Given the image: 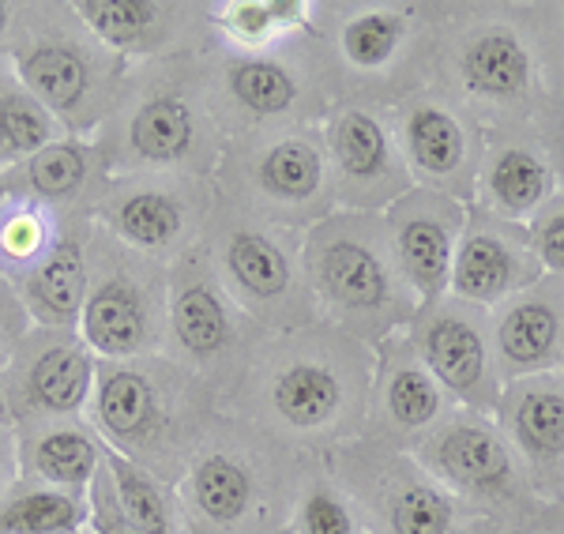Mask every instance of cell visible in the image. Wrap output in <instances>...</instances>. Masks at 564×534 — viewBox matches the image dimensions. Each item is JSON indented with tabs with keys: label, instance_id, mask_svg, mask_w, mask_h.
Here are the masks:
<instances>
[{
	"label": "cell",
	"instance_id": "6da1fadb",
	"mask_svg": "<svg viewBox=\"0 0 564 534\" xmlns=\"http://www.w3.org/2000/svg\"><path fill=\"white\" fill-rule=\"evenodd\" d=\"M305 268L327 309L347 324L395 328L411 316V286L399 275L388 233L372 215L324 219L305 241Z\"/></svg>",
	"mask_w": 564,
	"mask_h": 534
},
{
	"label": "cell",
	"instance_id": "7a4b0ae2",
	"mask_svg": "<svg viewBox=\"0 0 564 534\" xmlns=\"http://www.w3.org/2000/svg\"><path fill=\"white\" fill-rule=\"evenodd\" d=\"M463 211L444 193H406L388 207V246L403 283L422 305L441 302L452 279V260L463 233Z\"/></svg>",
	"mask_w": 564,
	"mask_h": 534
},
{
	"label": "cell",
	"instance_id": "3957f363",
	"mask_svg": "<svg viewBox=\"0 0 564 534\" xmlns=\"http://www.w3.org/2000/svg\"><path fill=\"white\" fill-rule=\"evenodd\" d=\"M542 275L531 233L520 222H505L489 211H467L452 260V294L470 305H497L523 294Z\"/></svg>",
	"mask_w": 564,
	"mask_h": 534
},
{
	"label": "cell",
	"instance_id": "277c9868",
	"mask_svg": "<svg viewBox=\"0 0 564 534\" xmlns=\"http://www.w3.org/2000/svg\"><path fill=\"white\" fill-rule=\"evenodd\" d=\"M417 361L430 369L441 392L456 395L470 411L494 414L500 406L494 350L475 313L463 305H430L417 316Z\"/></svg>",
	"mask_w": 564,
	"mask_h": 534
},
{
	"label": "cell",
	"instance_id": "5b68a950",
	"mask_svg": "<svg viewBox=\"0 0 564 534\" xmlns=\"http://www.w3.org/2000/svg\"><path fill=\"white\" fill-rule=\"evenodd\" d=\"M327 151L335 162L332 193L343 204L372 211V207H391L411 188L395 140L369 110H343L335 117L327 129Z\"/></svg>",
	"mask_w": 564,
	"mask_h": 534
},
{
	"label": "cell",
	"instance_id": "8992f818",
	"mask_svg": "<svg viewBox=\"0 0 564 534\" xmlns=\"http://www.w3.org/2000/svg\"><path fill=\"white\" fill-rule=\"evenodd\" d=\"M497 369L505 380L550 373L564 361V290L534 283L505 305L497 320Z\"/></svg>",
	"mask_w": 564,
	"mask_h": 534
},
{
	"label": "cell",
	"instance_id": "52a82bcc",
	"mask_svg": "<svg viewBox=\"0 0 564 534\" xmlns=\"http://www.w3.org/2000/svg\"><path fill=\"white\" fill-rule=\"evenodd\" d=\"M79 335H84V347L90 355L106 361H124L148 350L159 335L148 286L132 275H121V271L102 279L95 290H87Z\"/></svg>",
	"mask_w": 564,
	"mask_h": 534
},
{
	"label": "cell",
	"instance_id": "ba28073f",
	"mask_svg": "<svg viewBox=\"0 0 564 534\" xmlns=\"http://www.w3.org/2000/svg\"><path fill=\"white\" fill-rule=\"evenodd\" d=\"M12 65L20 72V84L45 106V113L68 124L87 121V106L98 95V72L84 45L68 39H34L12 53Z\"/></svg>",
	"mask_w": 564,
	"mask_h": 534
},
{
	"label": "cell",
	"instance_id": "9c48e42d",
	"mask_svg": "<svg viewBox=\"0 0 564 534\" xmlns=\"http://www.w3.org/2000/svg\"><path fill=\"white\" fill-rule=\"evenodd\" d=\"M223 271L234 294L260 316H275L294 302L297 271L290 252L279 246L271 233L257 226H238L230 230L223 246Z\"/></svg>",
	"mask_w": 564,
	"mask_h": 534
},
{
	"label": "cell",
	"instance_id": "30bf717a",
	"mask_svg": "<svg viewBox=\"0 0 564 534\" xmlns=\"http://www.w3.org/2000/svg\"><path fill=\"white\" fill-rule=\"evenodd\" d=\"M430 459L436 475L463 493L505 497L516 490L512 451L486 422H456L441 429V437L430 448Z\"/></svg>",
	"mask_w": 564,
	"mask_h": 534
},
{
	"label": "cell",
	"instance_id": "8fae6325",
	"mask_svg": "<svg viewBox=\"0 0 564 534\" xmlns=\"http://www.w3.org/2000/svg\"><path fill=\"white\" fill-rule=\"evenodd\" d=\"M403 151L414 177H422L433 193H463L470 174V140L448 106H411L403 117Z\"/></svg>",
	"mask_w": 564,
	"mask_h": 534
},
{
	"label": "cell",
	"instance_id": "7c38bea8",
	"mask_svg": "<svg viewBox=\"0 0 564 534\" xmlns=\"http://www.w3.org/2000/svg\"><path fill=\"white\" fill-rule=\"evenodd\" d=\"M257 193L279 211H313L332 196V174H327V159L321 140L308 132L282 135L257 159Z\"/></svg>",
	"mask_w": 564,
	"mask_h": 534
},
{
	"label": "cell",
	"instance_id": "4fadbf2b",
	"mask_svg": "<svg viewBox=\"0 0 564 534\" xmlns=\"http://www.w3.org/2000/svg\"><path fill=\"white\" fill-rule=\"evenodd\" d=\"M531 53L508 26H489L475 34L459 53V79L470 95L489 102H516L531 87Z\"/></svg>",
	"mask_w": 564,
	"mask_h": 534
},
{
	"label": "cell",
	"instance_id": "5bb4252c",
	"mask_svg": "<svg viewBox=\"0 0 564 534\" xmlns=\"http://www.w3.org/2000/svg\"><path fill=\"white\" fill-rule=\"evenodd\" d=\"M95 418L113 448H132L148 440L159 425V395L143 373L117 361H98L95 373Z\"/></svg>",
	"mask_w": 564,
	"mask_h": 534
},
{
	"label": "cell",
	"instance_id": "9a60e30c",
	"mask_svg": "<svg viewBox=\"0 0 564 534\" xmlns=\"http://www.w3.org/2000/svg\"><path fill=\"white\" fill-rule=\"evenodd\" d=\"M87 252L76 238L57 241L45 257L34 264V271L26 275L23 294H26V309L39 316L42 324L53 328H72L79 324L87 302Z\"/></svg>",
	"mask_w": 564,
	"mask_h": 534
},
{
	"label": "cell",
	"instance_id": "2e32d148",
	"mask_svg": "<svg viewBox=\"0 0 564 534\" xmlns=\"http://www.w3.org/2000/svg\"><path fill=\"white\" fill-rule=\"evenodd\" d=\"M481 196L489 215L505 222H523L553 200V170L531 148H500L486 162Z\"/></svg>",
	"mask_w": 564,
	"mask_h": 534
},
{
	"label": "cell",
	"instance_id": "e0dca14e",
	"mask_svg": "<svg viewBox=\"0 0 564 534\" xmlns=\"http://www.w3.org/2000/svg\"><path fill=\"white\" fill-rule=\"evenodd\" d=\"M95 373H98V361L84 342L76 339L50 342L26 366L23 392L45 414H76L90 400Z\"/></svg>",
	"mask_w": 564,
	"mask_h": 534
},
{
	"label": "cell",
	"instance_id": "ac0fdd59",
	"mask_svg": "<svg viewBox=\"0 0 564 534\" xmlns=\"http://www.w3.org/2000/svg\"><path fill=\"white\" fill-rule=\"evenodd\" d=\"M106 222L113 226L117 238H124L135 249L166 252L185 238L188 211L185 200L170 188L140 185L129 193H117L106 207Z\"/></svg>",
	"mask_w": 564,
	"mask_h": 534
},
{
	"label": "cell",
	"instance_id": "d6986e66",
	"mask_svg": "<svg viewBox=\"0 0 564 534\" xmlns=\"http://www.w3.org/2000/svg\"><path fill=\"white\" fill-rule=\"evenodd\" d=\"M199 143L196 113L185 98L177 95H154L129 121V148L140 162L154 166H174L185 162Z\"/></svg>",
	"mask_w": 564,
	"mask_h": 534
},
{
	"label": "cell",
	"instance_id": "ffe728a7",
	"mask_svg": "<svg viewBox=\"0 0 564 534\" xmlns=\"http://www.w3.org/2000/svg\"><path fill=\"white\" fill-rule=\"evenodd\" d=\"M508 433L516 448L534 467H550L564 459V392L557 384L531 380L512 395L508 406Z\"/></svg>",
	"mask_w": 564,
	"mask_h": 534
},
{
	"label": "cell",
	"instance_id": "44dd1931",
	"mask_svg": "<svg viewBox=\"0 0 564 534\" xmlns=\"http://www.w3.org/2000/svg\"><path fill=\"white\" fill-rule=\"evenodd\" d=\"M271 406L294 429H321L339 414L343 384L321 361H294L271 384Z\"/></svg>",
	"mask_w": 564,
	"mask_h": 534
},
{
	"label": "cell",
	"instance_id": "7402d4cb",
	"mask_svg": "<svg viewBox=\"0 0 564 534\" xmlns=\"http://www.w3.org/2000/svg\"><path fill=\"white\" fill-rule=\"evenodd\" d=\"M170 324H174L177 342L193 358H212L230 342V309H226L223 294L204 283V279H188L174 290L170 302Z\"/></svg>",
	"mask_w": 564,
	"mask_h": 534
},
{
	"label": "cell",
	"instance_id": "603a6c76",
	"mask_svg": "<svg viewBox=\"0 0 564 534\" xmlns=\"http://www.w3.org/2000/svg\"><path fill=\"white\" fill-rule=\"evenodd\" d=\"M72 12L98 42H106L117 53L148 50L154 34L162 31V23H166L162 20L166 8L154 4V0H76Z\"/></svg>",
	"mask_w": 564,
	"mask_h": 534
},
{
	"label": "cell",
	"instance_id": "cb8c5ba5",
	"mask_svg": "<svg viewBox=\"0 0 564 534\" xmlns=\"http://www.w3.org/2000/svg\"><path fill=\"white\" fill-rule=\"evenodd\" d=\"M90 509L68 490H26L0 504V534H84Z\"/></svg>",
	"mask_w": 564,
	"mask_h": 534
},
{
	"label": "cell",
	"instance_id": "d4e9b609",
	"mask_svg": "<svg viewBox=\"0 0 564 534\" xmlns=\"http://www.w3.org/2000/svg\"><path fill=\"white\" fill-rule=\"evenodd\" d=\"M226 87L234 102L252 117H279L297 102V79L271 57H238L226 68Z\"/></svg>",
	"mask_w": 564,
	"mask_h": 534
},
{
	"label": "cell",
	"instance_id": "484cf974",
	"mask_svg": "<svg viewBox=\"0 0 564 534\" xmlns=\"http://www.w3.org/2000/svg\"><path fill=\"white\" fill-rule=\"evenodd\" d=\"M106 475L113 482L117 504L129 515V523L140 534H174V515H170L166 493L159 490L151 475H143V467H135L124 451L102 448Z\"/></svg>",
	"mask_w": 564,
	"mask_h": 534
},
{
	"label": "cell",
	"instance_id": "4316f807",
	"mask_svg": "<svg viewBox=\"0 0 564 534\" xmlns=\"http://www.w3.org/2000/svg\"><path fill=\"white\" fill-rule=\"evenodd\" d=\"M90 148L76 140H53L39 155H31L20 166L23 188L39 200H72L84 193L90 177Z\"/></svg>",
	"mask_w": 564,
	"mask_h": 534
},
{
	"label": "cell",
	"instance_id": "83f0119b",
	"mask_svg": "<svg viewBox=\"0 0 564 534\" xmlns=\"http://www.w3.org/2000/svg\"><path fill=\"white\" fill-rule=\"evenodd\" d=\"M102 448L79 429H53L42 433L34 445V470L53 486V490H84L95 482Z\"/></svg>",
	"mask_w": 564,
	"mask_h": 534
},
{
	"label": "cell",
	"instance_id": "f1b7e54d",
	"mask_svg": "<svg viewBox=\"0 0 564 534\" xmlns=\"http://www.w3.org/2000/svg\"><path fill=\"white\" fill-rule=\"evenodd\" d=\"M406 39V15L399 8H369L343 23L339 50L354 68H384Z\"/></svg>",
	"mask_w": 564,
	"mask_h": 534
},
{
	"label": "cell",
	"instance_id": "f546056e",
	"mask_svg": "<svg viewBox=\"0 0 564 534\" xmlns=\"http://www.w3.org/2000/svg\"><path fill=\"white\" fill-rule=\"evenodd\" d=\"M57 124L45 113V106L20 87H0V159H31L50 148Z\"/></svg>",
	"mask_w": 564,
	"mask_h": 534
},
{
	"label": "cell",
	"instance_id": "4dcf8cb0",
	"mask_svg": "<svg viewBox=\"0 0 564 534\" xmlns=\"http://www.w3.org/2000/svg\"><path fill=\"white\" fill-rule=\"evenodd\" d=\"M193 501L196 509L215 523L241 520L252 501V478L238 459L230 456H207L193 470Z\"/></svg>",
	"mask_w": 564,
	"mask_h": 534
},
{
	"label": "cell",
	"instance_id": "1f68e13d",
	"mask_svg": "<svg viewBox=\"0 0 564 534\" xmlns=\"http://www.w3.org/2000/svg\"><path fill=\"white\" fill-rule=\"evenodd\" d=\"M308 20V4L302 0H234L223 4L215 15V23L223 26L238 45H257L279 39L282 31H294Z\"/></svg>",
	"mask_w": 564,
	"mask_h": 534
},
{
	"label": "cell",
	"instance_id": "d6a6232c",
	"mask_svg": "<svg viewBox=\"0 0 564 534\" xmlns=\"http://www.w3.org/2000/svg\"><path fill=\"white\" fill-rule=\"evenodd\" d=\"M384 406H388L391 422L403 425V429H425V425L436 422V414H441L444 392L422 361H411V366L391 369L388 388H384Z\"/></svg>",
	"mask_w": 564,
	"mask_h": 534
},
{
	"label": "cell",
	"instance_id": "836d02e7",
	"mask_svg": "<svg viewBox=\"0 0 564 534\" xmlns=\"http://www.w3.org/2000/svg\"><path fill=\"white\" fill-rule=\"evenodd\" d=\"M388 523L395 534H452L456 504L425 482H411L388 501Z\"/></svg>",
	"mask_w": 564,
	"mask_h": 534
},
{
	"label": "cell",
	"instance_id": "e575fe53",
	"mask_svg": "<svg viewBox=\"0 0 564 534\" xmlns=\"http://www.w3.org/2000/svg\"><path fill=\"white\" fill-rule=\"evenodd\" d=\"M531 249H534V260L553 271L557 279H564V200H550L534 215V226L531 230Z\"/></svg>",
	"mask_w": 564,
	"mask_h": 534
},
{
	"label": "cell",
	"instance_id": "d590c367",
	"mask_svg": "<svg viewBox=\"0 0 564 534\" xmlns=\"http://www.w3.org/2000/svg\"><path fill=\"white\" fill-rule=\"evenodd\" d=\"M297 534H354V515L335 493L313 490L297 512Z\"/></svg>",
	"mask_w": 564,
	"mask_h": 534
},
{
	"label": "cell",
	"instance_id": "8d00e7d4",
	"mask_svg": "<svg viewBox=\"0 0 564 534\" xmlns=\"http://www.w3.org/2000/svg\"><path fill=\"white\" fill-rule=\"evenodd\" d=\"M90 527L95 534H140L129 523V515L121 512V504H117V493H113V482H109V475L98 470L95 482H90Z\"/></svg>",
	"mask_w": 564,
	"mask_h": 534
},
{
	"label": "cell",
	"instance_id": "74e56055",
	"mask_svg": "<svg viewBox=\"0 0 564 534\" xmlns=\"http://www.w3.org/2000/svg\"><path fill=\"white\" fill-rule=\"evenodd\" d=\"M39 241H42V222L26 211L12 215V219L4 222V230H0V246L15 260H31L34 252H39Z\"/></svg>",
	"mask_w": 564,
	"mask_h": 534
},
{
	"label": "cell",
	"instance_id": "f35d334b",
	"mask_svg": "<svg viewBox=\"0 0 564 534\" xmlns=\"http://www.w3.org/2000/svg\"><path fill=\"white\" fill-rule=\"evenodd\" d=\"M8 12H12V8L0 4V39H4V31H8Z\"/></svg>",
	"mask_w": 564,
	"mask_h": 534
},
{
	"label": "cell",
	"instance_id": "ab89813d",
	"mask_svg": "<svg viewBox=\"0 0 564 534\" xmlns=\"http://www.w3.org/2000/svg\"><path fill=\"white\" fill-rule=\"evenodd\" d=\"M0 196H4V185H0Z\"/></svg>",
	"mask_w": 564,
	"mask_h": 534
},
{
	"label": "cell",
	"instance_id": "60d3db41",
	"mask_svg": "<svg viewBox=\"0 0 564 534\" xmlns=\"http://www.w3.org/2000/svg\"><path fill=\"white\" fill-rule=\"evenodd\" d=\"M84 534H87V531H84Z\"/></svg>",
	"mask_w": 564,
	"mask_h": 534
}]
</instances>
